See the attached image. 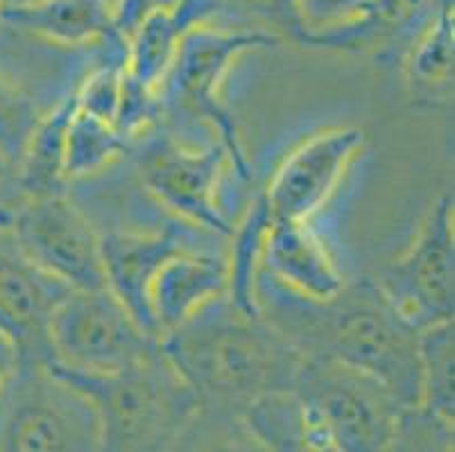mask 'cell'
<instances>
[{
    "label": "cell",
    "mask_w": 455,
    "mask_h": 452,
    "mask_svg": "<svg viewBox=\"0 0 455 452\" xmlns=\"http://www.w3.org/2000/svg\"><path fill=\"white\" fill-rule=\"evenodd\" d=\"M376 0H295L304 41L308 45L317 36L333 35L358 23L374 7Z\"/></svg>",
    "instance_id": "cell-28"
},
{
    "label": "cell",
    "mask_w": 455,
    "mask_h": 452,
    "mask_svg": "<svg viewBox=\"0 0 455 452\" xmlns=\"http://www.w3.org/2000/svg\"><path fill=\"white\" fill-rule=\"evenodd\" d=\"M19 367V353L16 348L12 346L10 339H5L0 335V392L5 389L7 380L12 378V373Z\"/></svg>",
    "instance_id": "cell-30"
},
{
    "label": "cell",
    "mask_w": 455,
    "mask_h": 452,
    "mask_svg": "<svg viewBox=\"0 0 455 452\" xmlns=\"http://www.w3.org/2000/svg\"><path fill=\"white\" fill-rule=\"evenodd\" d=\"M177 0H118V12H116V32L127 39L134 32L136 25L146 19L148 14L164 7H172Z\"/></svg>",
    "instance_id": "cell-29"
},
{
    "label": "cell",
    "mask_w": 455,
    "mask_h": 452,
    "mask_svg": "<svg viewBox=\"0 0 455 452\" xmlns=\"http://www.w3.org/2000/svg\"><path fill=\"white\" fill-rule=\"evenodd\" d=\"M229 289L225 251L188 247L161 265L150 285V317L156 337L172 333Z\"/></svg>",
    "instance_id": "cell-14"
},
{
    "label": "cell",
    "mask_w": 455,
    "mask_h": 452,
    "mask_svg": "<svg viewBox=\"0 0 455 452\" xmlns=\"http://www.w3.org/2000/svg\"><path fill=\"white\" fill-rule=\"evenodd\" d=\"M10 229L30 258L70 289H107L100 229L68 193L23 199Z\"/></svg>",
    "instance_id": "cell-10"
},
{
    "label": "cell",
    "mask_w": 455,
    "mask_h": 452,
    "mask_svg": "<svg viewBox=\"0 0 455 452\" xmlns=\"http://www.w3.org/2000/svg\"><path fill=\"white\" fill-rule=\"evenodd\" d=\"M159 348L109 289H70L51 319V367L66 376L121 371Z\"/></svg>",
    "instance_id": "cell-7"
},
{
    "label": "cell",
    "mask_w": 455,
    "mask_h": 452,
    "mask_svg": "<svg viewBox=\"0 0 455 452\" xmlns=\"http://www.w3.org/2000/svg\"><path fill=\"white\" fill-rule=\"evenodd\" d=\"M165 452H267L241 414L197 408Z\"/></svg>",
    "instance_id": "cell-24"
},
{
    "label": "cell",
    "mask_w": 455,
    "mask_h": 452,
    "mask_svg": "<svg viewBox=\"0 0 455 452\" xmlns=\"http://www.w3.org/2000/svg\"><path fill=\"white\" fill-rule=\"evenodd\" d=\"M20 204L19 194L12 186H0V226H10L14 209Z\"/></svg>",
    "instance_id": "cell-31"
},
{
    "label": "cell",
    "mask_w": 455,
    "mask_h": 452,
    "mask_svg": "<svg viewBox=\"0 0 455 452\" xmlns=\"http://www.w3.org/2000/svg\"><path fill=\"white\" fill-rule=\"evenodd\" d=\"M76 107V93L70 89V93L45 111L36 124L35 134L14 165V190L20 202L66 193L68 188L64 179V139Z\"/></svg>",
    "instance_id": "cell-19"
},
{
    "label": "cell",
    "mask_w": 455,
    "mask_h": 452,
    "mask_svg": "<svg viewBox=\"0 0 455 452\" xmlns=\"http://www.w3.org/2000/svg\"><path fill=\"white\" fill-rule=\"evenodd\" d=\"M60 376L93 403L100 425L98 452H165L200 408L161 346L121 371Z\"/></svg>",
    "instance_id": "cell-4"
},
{
    "label": "cell",
    "mask_w": 455,
    "mask_h": 452,
    "mask_svg": "<svg viewBox=\"0 0 455 452\" xmlns=\"http://www.w3.org/2000/svg\"><path fill=\"white\" fill-rule=\"evenodd\" d=\"M279 41L275 35L241 25H196L180 41L172 64L156 89L161 102L159 124L175 127L180 120L206 124L227 149L235 177L250 181L251 163L243 147L234 111L222 98V89L229 70L243 55L272 48Z\"/></svg>",
    "instance_id": "cell-3"
},
{
    "label": "cell",
    "mask_w": 455,
    "mask_h": 452,
    "mask_svg": "<svg viewBox=\"0 0 455 452\" xmlns=\"http://www.w3.org/2000/svg\"><path fill=\"white\" fill-rule=\"evenodd\" d=\"M220 16V0H177L172 7L152 12L125 39V73L156 91L186 32Z\"/></svg>",
    "instance_id": "cell-16"
},
{
    "label": "cell",
    "mask_w": 455,
    "mask_h": 452,
    "mask_svg": "<svg viewBox=\"0 0 455 452\" xmlns=\"http://www.w3.org/2000/svg\"><path fill=\"white\" fill-rule=\"evenodd\" d=\"M405 89L419 109L453 105V5L444 7L403 59Z\"/></svg>",
    "instance_id": "cell-20"
},
{
    "label": "cell",
    "mask_w": 455,
    "mask_h": 452,
    "mask_svg": "<svg viewBox=\"0 0 455 452\" xmlns=\"http://www.w3.org/2000/svg\"><path fill=\"white\" fill-rule=\"evenodd\" d=\"M68 285L30 258L10 226H0V335L19 362L51 367V319Z\"/></svg>",
    "instance_id": "cell-12"
},
{
    "label": "cell",
    "mask_w": 455,
    "mask_h": 452,
    "mask_svg": "<svg viewBox=\"0 0 455 452\" xmlns=\"http://www.w3.org/2000/svg\"><path fill=\"white\" fill-rule=\"evenodd\" d=\"M292 392L315 409L340 452H383L405 409L370 373L331 360H304Z\"/></svg>",
    "instance_id": "cell-8"
},
{
    "label": "cell",
    "mask_w": 455,
    "mask_h": 452,
    "mask_svg": "<svg viewBox=\"0 0 455 452\" xmlns=\"http://www.w3.org/2000/svg\"><path fill=\"white\" fill-rule=\"evenodd\" d=\"M100 425L84 392L48 364L19 362L0 392V452H98Z\"/></svg>",
    "instance_id": "cell-6"
},
{
    "label": "cell",
    "mask_w": 455,
    "mask_h": 452,
    "mask_svg": "<svg viewBox=\"0 0 455 452\" xmlns=\"http://www.w3.org/2000/svg\"><path fill=\"white\" fill-rule=\"evenodd\" d=\"M453 425L455 421L421 405L405 408L383 452H455Z\"/></svg>",
    "instance_id": "cell-26"
},
{
    "label": "cell",
    "mask_w": 455,
    "mask_h": 452,
    "mask_svg": "<svg viewBox=\"0 0 455 452\" xmlns=\"http://www.w3.org/2000/svg\"><path fill=\"white\" fill-rule=\"evenodd\" d=\"M272 215L267 213L263 199L256 197L238 222L234 224V234L229 235V247L225 251L227 269H229V289L227 297L238 308L256 313L254 305V281L260 267V254L266 242Z\"/></svg>",
    "instance_id": "cell-22"
},
{
    "label": "cell",
    "mask_w": 455,
    "mask_h": 452,
    "mask_svg": "<svg viewBox=\"0 0 455 452\" xmlns=\"http://www.w3.org/2000/svg\"><path fill=\"white\" fill-rule=\"evenodd\" d=\"M127 155H132L140 186L161 209L184 226L229 240L235 222L222 206L220 190L231 159L220 143L193 147L172 130L156 124L132 140Z\"/></svg>",
    "instance_id": "cell-5"
},
{
    "label": "cell",
    "mask_w": 455,
    "mask_h": 452,
    "mask_svg": "<svg viewBox=\"0 0 455 452\" xmlns=\"http://www.w3.org/2000/svg\"><path fill=\"white\" fill-rule=\"evenodd\" d=\"M0 186H12L14 188V168L3 155H0Z\"/></svg>",
    "instance_id": "cell-32"
},
{
    "label": "cell",
    "mask_w": 455,
    "mask_h": 452,
    "mask_svg": "<svg viewBox=\"0 0 455 452\" xmlns=\"http://www.w3.org/2000/svg\"><path fill=\"white\" fill-rule=\"evenodd\" d=\"M254 305L304 360H331L365 371L403 408L419 405V330L396 313L374 279L347 281L338 294L315 301L259 269Z\"/></svg>",
    "instance_id": "cell-1"
},
{
    "label": "cell",
    "mask_w": 455,
    "mask_h": 452,
    "mask_svg": "<svg viewBox=\"0 0 455 452\" xmlns=\"http://www.w3.org/2000/svg\"><path fill=\"white\" fill-rule=\"evenodd\" d=\"M222 14L241 20V28L267 32L281 39L276 32L304 41L295 0H220Z\"/></svg>",
    "instance_id": "cell-27"
},
{
    "label": "cell",
    "mask_w": 455,
    "mask_h": 452,
    "mask_svg": "<svg viewBox=\"0 0 455 452\" xmlns=\"http://www.w3.org/2000/svg\"><path fill=\"white\" fill-rule=\"evenodd\" d=\"M259 269L285 289L315 301L333 297L347 283L329 244L310 222L272 219Z\"/></svg>",
    "instance_id": "cell-15"
},
{
    "label": "cell",
    "mask_w": 455,
    "mask_h": 452,
    "mask_svg": "<svg viewBox=\"0 0 455 452\" xmlns=\"http://www.w3.org/2000/svg\"><path fill=\"white\" fill-rule=\"evenodd\" d=\"M45 111L23 82L0 73V155L14 168Z\"/></svg>",
    "instance_id": "cell-25"
},
{
    "label": "cell",
    "mask_w": 455,
    "mask_h": 452,
    "mask_svg": "<svg viewBox=\"0 0 455 452\" xmlns=\"http://www.w3.org/2000/svg\"><path fill=\"white\" fill-rule=\"evenodd\" d=\"M241 416L267 452H340L315 409L295 392L260 398Z\"/></svg>",
    "instance_id": "cell-18"
},
{
    "label": "cell",
    "mask_w": 455,
    "mask_h": 452,
    "mask_svg": "<svg viewBox=\"0 0 455 452\" xmlns=\"http://www.w3.org/2000/svg\"><path fill=\"white\" fill-rule=\"evenodd\" d=\"M118 0H36L30 5L3 7L0 20L48 44H105L121 36L116 32Z\"/></svg>",
    "instance_id": "cell-17"
},
{
    "label": "cell",
    "mask_w": 455,
    "mask_h": 452,
    "mask_svg": "<svg viewBox=\"0 0 455 452\" xmlns=\"http://www.w3.org/2000/svg\"><path fill=\"white\" fill-rule=\"evenodd\" d=\"M130 143L107 120L84 114L76 107L66 127L64 139V179L76 184L105 172L121 156L127 155Z\"/></svg>",
    "instance_id": "cell-21"
},
{
    "label": "cell",
    "mask_w": 455,
    "mask_h": 452,
    "mask_svg": "<svg viewBox=\"0 0 455 452\" xmlns=\"http://www.w3.org/2000/svg\"><path fill=\"white\" fill-rule=\"evenodd\" d=\"M365 143L358 127H331L295 145L259 194L272 219L310 222L340 188Z\"/></svg>",
    "instance_id": "cell-11"
},
{
    "label": "cell",
    "mask_w": 455,
    "mask_h": 452,
    "mask_svg": "<svg viewBox=\"0 0 455 452\" xmlns=\"http://www.w3.org/2000/svg\"><path fill=\"white\" fill-rule=\"evenodd\" d=\"M453 194L430 206L411 247L374 276L380 292L415 330L451 321L455 308Z\"/></svg>",
    "instance_id": "cell-9"
},
{
    "label": "cell",
    "mask_w": 455,
    "mask_h": 452,
    "mask_svg": "<svg viewBox=\"0 0 455 452\" xmlns=\"http://www.w3.org/2000/svg\"><path fill=\"white\" fill-rule=\"evenodd\" d=\"M453 319L419 330L421 408L455 421Z\"/></svg>",
    "instance_id": "cell-23"
},
{
    "label": "cell",
    "mask_w": 455,
    "mask_h": 452,
    "mask_svg": "<svg viewBox=\"0 0 455 452\" xmlns=\"http://www.w3.org/2000/svg\"><path fill=\"white\" fill-rule=\"evenodd\" d=\"M200 408L243 414L272 393L292 392L304 358L259 313L220 297L159 339Z\"/></svg>",
    "instance_id": "cell-2"
},
{
    "label": "cell",
    "mask_w": 455,
    "mask_h": 452,
    "mask_svg": "<svg viewBox=\"0 0 455 452\" xmlns=\"http://www.w3.org/2000/svg\"><path fill=\"white\" fill-rule=\"evenodd\" d=\"M188 231L196 229L184 224L180 226V222L150 231H100L107 289L130 310L132 317L150 335H155L150 304H148L150 285L161 265L171 256L188 247H197L193 244Z\"/></svg>",
    "instance_id": "cell-13"
}]
</instances>
